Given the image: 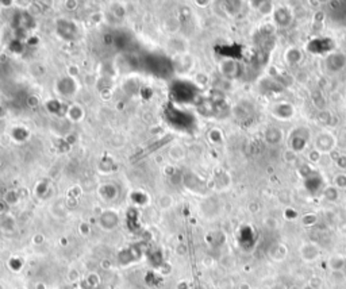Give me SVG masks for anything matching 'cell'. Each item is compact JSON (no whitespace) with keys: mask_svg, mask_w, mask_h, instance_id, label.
Listing matches in <instances>:
<instances>
[{"mask_svg":"<svg viewBox=\"0 0 346 289\" xmlns=\"http://www.w3.org/2000/svg\"><path fill=\"white\" fill-rule=\"evenodd\" d=\"M325 66L330 73H338L346 66V54L342 51H334L326 57Z\"/></svg>","mask_w":346,"mask_h":289,"instance_id":"obj_1","label":"cell"},{"mask_svg":"<svg viewBox=\"0 0 346 289\" xmlns=\"http://www.w3.org/2000/svg\"><path fill=\"white\" fill-rule=\"evenodd\" d=\"M314 143H315V150L319 153H330L336 147V137L331 132H319Z\"/></svg>","mask_w":346,"mask_h":289,"instance_id":"obj_2","label":"cell"},{"mask_svg":"<svg viewBox=\"0 0 346 289\" xmlns=\"http://www.w3.org/2000/svg\"><path fill=\"white\" fill-rule=\"evenodd\" d=\"M272 114H273V117L279 118L281 121H288V119L294 117L295 110L290 103H277L272 108Z\"/></svg>","mask_w":346,"mask_h":289,"instance_id":"obj_3","label":"cell"},{"mask_svg":"<svg viewBox=\"0 0 346 289\" xmlns=\"http://www.w3.org/2000/svg\"><path fill=\"white\" fill-rule=\"evenodd\" d=\"M273 16H275L276 23L279 26H281V27H287V26L292 22V18H294L292 11H291L288 7H284V5H283V7H279V8L275 11Z\"/></svg>","mask_w":346,"mask_h":289,"instance_id":"obj_4","label":"cell"},{"mask_svg":"<svg viewBox=\"0 0 346 289\" xmlns=\"http://www.w3.org/2000/svg\"><path fill=\"white\" fill-rule=\"evenodd\" d=\"M310 135H303V134H298L296 131L291 132L290 138V149L294 150L295 153H301L305 149L307 145V139Z\"/></svg>","mask_w":346,"mask_h":289,"instance_id":"obj_5","label":"cell"},{"mask_svg":"<svg viewBox=\"0 0 346 289\" xmlns=\"http://www.w3.org/2000/svg\"><path fill=\"white\" fill-rule=\"evenodd\" d=\"M265 139L270 145H277L283 139V131L277 127H268L266 131H265Z\"/></svg>","mask_w":346,"mask_h":289,"instance_id":"obj_6","label":"cell"},{"mask_svg":"<svg viewBox=\"0 0 346 289\" xmlns=\"http://www.w3.org/2000/svg\"><path fill=\"white\" fill-rule=\"evenodd\" d=\"M284 58L288 65H296V64H299L302 61L303 54L298 47H290L288 50L285 51Z\"/></svg>","mask_w":346,"mask_h":289,"instance_id":"obj_7","label":"cell"},{"mask_svg":"<svg viewBox=\"0 0 346 289\" xmlns=\"http://www.w3.org/2000/svg\"><path fill=\"white\" fill-rule=\"evenodd\" d=\"M302 257L307 261H311V259H315L318 257V248L314 246V245L307 244L302 248Z\"/></svg>","mask_w":346,"mask_h":289,"instance_id":"obj_8","label":"cell"},{"mask_svg":"<svg viewBox=\"0 0 346 289\" xmlns=\"http://www.w3.org/2000/svg\"><path fill=\"white\" fill-rule=\"evenodd\" d=\"M323 196L327 202H336L338 199V189L336 187H327L323 191Z\"/></svg>","mask_w":346,"mask_h":289,"instance_id":"obj_9","label":"cell"},{"mask_svg":"<svg viewBox=\"0 0 346 289\" xmlns=\"http://www.w3.org/2000/svg\"><path fill=\"white\" fill-rule=\"evenodd\" d=\"M318 119H319V122L322 124H331L333 119H334V115L329 111H321L319 115H318Z\"/></svg>","mask_w":346,"mask_h":289,"instance_id":"obj_10","label":"cell"},{"mask_svg":"<svg viewBox=\"0 0 346 289\" xmlns=\"http://www.w3.org/2000/svg\"><path fill=\"white\" fill-rule=\"evenodd\" d=\"M334 187L337 188V189H344V188H346V174H344V173H340V174H336V177H334Z\"/></svg>","mask_w":346,"mask_h":289,"instance_id":"obj_11","label":"cell"},{"mask_svg":"<svg viewBox=\"0 0 346 289\" xmlns=\"http://www.w3.org/2000/svg\"><path fill=\"white\" fill-rule=\"evenodd\" d=\"M272 10H273V3H270V1H262L259 7V11L264 15H269Z\"/></svg>","mask_w":346,"mask_h":289,"instance_id":"obj_12","label":"cell"},{"mask_svg":"<svg viewBox=\"0 0 346 289\" xmlns=\"http://www.w3.org/2000/svg\"><path fill=\"white\" fill-rule=\"evenodd\" d=\"M336 164L341 170H346V154H341L340 157L337 158Z\"/></svg>","mask_w":346,"mask_h":289,"instance_id":"obj_13","label":"cell"},{"mask_svg":"<svg viewBox=\"0 0 346 289\" xmlns=\"http://www.w3.org/2000/svg\"><path fill=\"white\" fill-rule=\"evenodd\" d=\"M321 156L322 153H319L318 150H312V152L310 153V156H308V160H310L311 163H319V160H321Z\"/></svg>","mask_w":346,"mask_h":289,"instance_id":"obj_14","label":"cell"},{"mask_svg":"<svg viewBox=\"0 0 346 289\" xmlns=\"http://www.w3.org/2000/svg\"><path fill=\"white\" fill-rule=\"evenodd\" d=\"M316 220L315 215H311V213H308V215H304V218H303V222H304V224H307V226H310V224H314V222Z\"/></svg>","mask_w":346,"mask_h":289,"instance_id":"obj_15","label":"cell"},{"mask_svg":"<svg viewBox=\"0 0 346 289\" xmlns=\"http://www.w3.org/2000/svg\"><path fill=\"white\" fill-rule=\"evenodd\" d=\"M345 93H346V89H345Z\"/></svg>","mask_w":346,"mask_h":289,"instance_id":"obj_16","label":"cell"}]
</instances>
